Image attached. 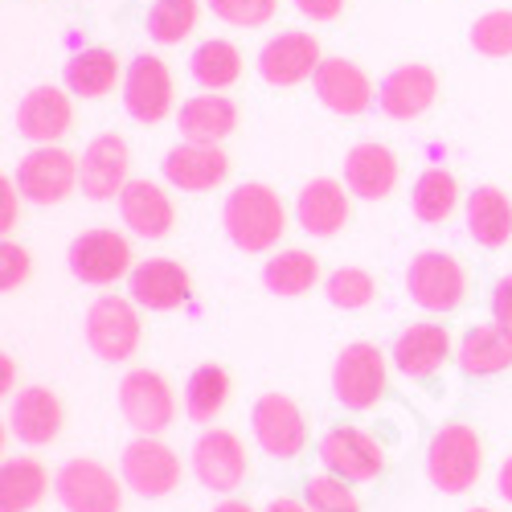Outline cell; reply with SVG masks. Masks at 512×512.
<instances>
[{"mask_svg": "<svg viewBox=\"0 0 512 512\" xmlns=\"http://www.w3.org/2000/svg\"><path fill=\"white\" fill-rule=\"evenodd\" d=\"M472 50L484 58H508L512 54V9H492L472 25Z\"/></svg>", "mask_w": 512, "mask_h": 512, "instance_id": "cell-39", "label": "cell"}, {"mask_svg": "<svg viewBox=\"0 0 512 512\" xmlns=\"http://www.w3.org/2000/svg\"><path fill=\"white\" fill-rule=\"evenodd\" d=\"M213 512H254V508H250L246 500H222V504L213 508Z\"/></svg>", "mask_w": 512, "mask_h": 512, "instance_id": "cell-48", "label": "cell"}, {"mask_svg": "<svg viewBox=\"0 0 512 512\" xmlns=\"http://www.w3.org/2000/svg\"><path fill=\"white\" fill-rule=\"evenodd\" d=\"M496 488H500V496L512 504V455L500 463V476H496Z\"/></svg>", "mask_w": 512, "mask_h": 512, "instance_id": "cell-47", "label": "cell"}, {"mask_svg": "<svg viewBox=\"0 0 512 512\" xmlns=\"http://www.w3.org/2000/svg\"><path fill=\"white\" fill-rule=\"evenodd\" d=\"M467 234L488 250H496L512 238V201L496 185H480L467 197Z\"/></svg>", "mask_w": 512, "mask_h": 512, "instance_id": "cell-29", "label": "cell"}, {"mask_svg": "<svg viewBox=\"0 0 512 512\" xmlns=\"http://www.w3.org/2000/svg\"><path fill=\"white\" fill-rule=\"evenodd\" d=\"M402 177V164L386 144H357L345 156V185L353 197L361 201H386L398 189Z\"/></svg>", "mask_w": 512, "mask_h": 512, "instance_id": "cell-23", "label": "cell"}, {"mask_svg": "<svg viewBox=\"0 0 512 512\" xmlns=\"http://www.w3.org/2000/svg\"><path fill=\"white\" fill-rule=\"evenodd\" d=\"M140 304L136 300H123V295H99L87 312V345L95 349L99 361L107 365H119L127 361L136 349H140V336H144V324H140Z\"/></svg>", "mask_w": 512, "mask_h": 512, "instance_id": "cell-4", "label": "cell"}, {"mask_svg": "<svg viewBox=\"0 0 512 512\" xmlns=\"http://www.w3.org/2000/svg\"><path fill=\"white\" fill-rule=\"evenodd\" d=\"M267 512H312V508H308V500H295V496H275V500L267 504Z\"/></svg>", "mask_w": 512, "mask_h": 512, "instance_id": "cell-46", "label": "cell"}, {"mask_svg": "<svg viewBox=\"0 0 512 512\" xmlns=\"http://www.w3.org/2000/svg\"><path fill=\"white\" fill-rule=\"evenodd\" d=\"M17 197H21V189H17L13 177L0 181V230H5V234H13V226L21 218V201Z\"/></svg>", "mask_w": 512, "mask_h": 512, "instance_id": "cell-42", "label": "cell"}, {"mask_svg": "<svg viewBox=\"0 0 512 512\" xmlns=\"http://www.w3.org/2000/svg\"><path fill=\"white\" fill-rule=\"evenodd\" d=\"M62 422H66V406L54 390L46 386H25L13 394L9 406V435H17L25 447H46L62 435Z\"/></svg>", "mask_w": 512, "mask_h": 512, "instance_id": "cell-18", "label": "cell"}, {"mask_svg": "<svg viewBox=\"0 0 512 512\" xmlns=\"http://www.w3.org/2000/svg\"><path fill=\"white\" fill-rule=\"evenodd\" d=\"M119 218L127 222L136 238H164L173 234V222H177V209H173V197H168L156 181H132L119 197Z\"/></svg>", "mask_w": 512, "mask_h": 512, "instance_id": "cell-25", "label": "cell"}, {"mask_svg": "<svg viewBox=\"0 0 512 512\" xmlns=\"http://www.w3.org/2000/svg\"><path fill=\"white\" fill-rule=\"evenodd\" d=\"M123 107L136 123L152 127L168 115L173 107V70H168L156 54H140L132 66H127L123 78Z\"/></svg>", "mask_w": 512, "mask_h": 512, "instance_id": "cell-14", "label": "cell"}, {"mask_svg": "<svg viewBox=\"0 0 512 512\" xmlns=\"http://www.w3.org/2000/svg\"><path fill=\"white\" fill-rule=\"evenodd\" d=\"M304 500H308L312 512H361V500H357L353 484H349V480H340V476H332V472H316V476H308V484H304Z\"/></svg>", "mask_w": 512, "mask_h": 512, "instance_id": "cell-38", "label": "cell"}, {"mask_svg": "<svg viewBox=\"0 0 512 512\" xmlns=\"http://www.w3.org/2000/svg\"><path fill=\"white\" fill-rule=\"evenodd\" d=\"M324 295L332 308H345V312H357V308H369L373 295H377V283L369 271L361 267H336L324 283Z\"/></svg>", "mask_w": 512, "mask_h": 512, "instance_id": "cell-37", "label": "cell"}, {"mask_svg": "<svg viewBox=\"0 0 512 512\" xmlns=\"http://www.w3.org/2000/svg\"><path fill=\"white\" fill-rule=\"evenodd\" d=\"M132 300L148 312H173V308H185L189 295H193V279L181 263L173 259H144L136 263L132 271Z\"/></svg>", "mask_w": 512, "mask_h": 512, "instance_id": "cell-21", "label": "cell"}, {"mask_svg": "<svg viewBox=\"0 0 512 512\" xmlns=\"http://www.w3.org/2000/svg\"><path fill=\"white\" fill-rule=\"evenodd\" d=\"M459 205V181L455 173H447V168H426V173L414 181L410 189V209L418 222H447L451 213Z\"/></svg>", "mask_w": 512, "mask_h": 512, "instance_id": "cell-34", "label": "cell"}, {"mask_svg": "<svg viewBox=\"0 0 512 512\" xmlns=\"http://www.w3.org/2000/svg\"><path fill=\"white\" fill-rule=\"evenodd\" d=\"M324 54H320V41L312 33L300 29H287L279 37H271L263 54H259V74L271 82V87H300L304 78H312L320 70Z\"/></svg>", "mask_w": 512, "mask_h": 512, "instance_id": "cell-15", "label": "cell"}, {"mask_svg": "<svg viewBox=\"0 0 512 512\" xmlns=\"http://www.w3.org/2000/svg\"><path fill=\"white\" fill-rule=\"evenodd\" d=\"M127 168H132V148L123 144V136H115V132L95 136L87 148H82V160H78V189H82V197H91V201H119L123 189L132 185V181H127Z\"/></svg>", "mask_w": 512, "mask_h": 512, "instance_id": "cell-13", "label": "cell"}, {"mask_svg": "<svg viewBox=\"0 0 512 512\" xmlns=\"http://www.w3.org/2000/svg\"><path fill=\"white\" fill-rule=\"evenodd\" d=\"M263 283L271 295H283V300H300L320 283V259L312 250H279L267 259L263 267Z\"/></svg>", "mask_w": 512, "mask_h": 512, "instance_id": "cell-31", "label": "cell"}, {"mask_svg": "<svg viewBox=\"0 0 512 512\" xmlns=\"http://www.w3.org/2000/svg\"><path fill=\"white\" fill-rule=\"evenodd\" d=\"M74 123V103L62 87H33L21 103H17V132L33 144H54L70 132Z\"/></svg>", "mask_w": 512, "mask_h": 512, "instance_id": "cell-22", "label": "cell"}, {"mask_svg": "<svg viewBox=\"0 0 512 512\" xmlns=\"http://www.w3.org/2000/svg\"><path fill=\"white\" fill-rule=\"evenodd\" d=\"M177 127L189 144H222L238 127V107L218 91H205V95H193L189 103H181Z\"/></svg>", "mask_w": 512, "mask_h": 512, "instance_id": "cell-27", "label": "cell"}, {"mask_svg": "<svg viewBox=\"0 0 512 512\" xmlns=\"http://www.w3.org/2000/svg\"><path fill=\"white\" fill-rule=\"evenodd\" d=\"M332 394L345 410H369L386 394V353L369 340L340 349L332 365Z\"/></svg>", "mask_w": 512, "mask_h": 512, "instance_id": "cell-5", "label": "cell"}, {"mask_svg": "<svg viewBox=\"0 0 512 512\" xmlns=\"http://www.w3.org/2000/svg\"><path fill=\"white\" fill-rule=\"evenodd\" d=\"M66 263H70V275L78 283H87V287H111L127 271H136L132 242H127V234H119V230H87V234H78L70 242Z\"/></svg>", "mask_w": 512, "mask_h": 512, "instance_id": "cell-6", "label": "cell"}, {"mask_svg": "<svg viewBox=\"0 0 512 512\" xmlns=\"http://www.w3.org/2000/svg\"><path fill=\"white\" fill-rule=\"evenodd\" d=\"M246 447L234 431H226V426H213V431H205L193 447V472L205 488L213 492H234L242 480H246Z\"/></svg>", "mask_w": 512, "mask_h": 512, "instance_id": "cell-17", "label": "cell"}, {"mask_svg": "<svg viewBox=\"0 0 512 512\" xmlns=\"http://www.w3.org/2000/svg\"><path fill=\"white\" fill-rule=\"evenodd\" d=\"M29 275H33L29 250L21 242H5V246H0V283H5V291H17L21 283H29Z\"/></svg>", "mask_w": 512, "mask_h": 512, "instance_id": "cell-41", "label": "cell"}, {"mask_svg": "<svg viewBox=\"0 0 512 512\" xmlns=\"http://www.w3.org/2000/svg\"><path fill=\"white\" fill-rule=\"evenodd\" d=\"M50 488V472L29 455L5 459L0 467V512H33L41 500H46Z\"/></svg>", "mask_w": 512, "mask_h": 512, "instance_id": "cell-30", "label": "cell"}, {"mask_svg": "<svg viewBox=\"0 0 512 512\" xmlns=\"http://www.w3.org/2000/svg\"><path fill=\"white\" fill-rule=\"evenodd\" d=\"M467 512H492V508H467Z\"/></svg>", "mask_w": 512, "mask_h": 512, "instance_id": "cell-49", "label": "cell"}, {"mask_svg": "<svg viewBox=\"0 0 512 512\" xmlns=\"http://www.w3.org/2000/svg\"><path fill=\"white\" fill-rule=\"evenodd\" d=\"M58 500L66 512H119L123 476L95 459H70L58 472Z\"/></svg>", "mask_w": 512, "mask_h": 512, "instance_id": "cell-10", "label": "cell"}, {"mask_svg": "<svg viewBox=\"0 0 512 512\" xmlns=\"http://www.w3.org/2000/svg\"><path fill=\"white\" fill-rule=\"evenodd\" d=\"M250 426L271 459H295L308 447V418L287 394H263L250 410Z\"/></svg>", "mask_w": 512, "mask_h": 512, "instance_id": "cell-12", "label": "cell"}, {"mask_svg": "<svg viewBox=\"0 0 512 512\" xmlns=\"http://www.w3.org/2000/svg\"><path fill=\"white\" fill-rule=\"evenodd\" d=\"M295 222L316 238H332L349 226V185L332 181V177H316L300 189L295 197Z\"/></svg>", "mask_w": 512, "mask_h": 512, "instance_id": "cell-24", "label": "cell"}, {"mask_svg": "<svg viewBox=\"0 0 512 512\" xmlns=\"http://www.w3.org/2000/svg\"><path fill=\"white\" fill-rule=\"evenodd\" d=\"M320 463H324V472L349 480V484H369L381 476V467H386V451H381V443L369 431H361V426H332L320 439Z\"/></svg>", "mask_w": 512, "mask_h": 512, "instance_id": "cell-11", "label": "cell"}, {"mask_svg": "<svg viewBox=\"0 0 512 512\" xmlns=\"http://www.w3.org/2000/svg\"><path fill=\"white\" fill-rule=\"evenodd\" d=\"M295 9H300L304 17H312V21H336L340 13H345V0H295Z\"/></svg>", "mask_w": 512, "mask_h": 512, "instance_id": "cell-44", "label": "cell"}, {"mask_svg": "<svg viewBox=\"0 0 512 512\" xmlns=\"http://www.w3.org/2000/svg\"><path fill=\"white\" fill-rule=\"evenodd\" d=\"M226 398H230V373L222 365H201L185 381V406H189V418H197V422L218 418Z\"/></svg>", "mask_w": 512, "mask_h": 512, "instance_id": "cell-35", "label": "cell"}, {"mask_svg": "<svg viewBox=\"0 0 512 512\" xmlns=\"http://www.w3.org/2000/svg\"><path fill=\"white\" fill-rule=\"evenodd\" d=\"M0 390H5V394H13V390H17V365H13V357H9V353L0 357Z\"/></svg>", "mask_w": 512, "mask_h": 512, "instance_id": "cell-45", "label": "cell"}, {"mask_svg": "<svg viewBox=\"0 0 512 512\" xmlns=\"http://www.w3.org/2000/svg\"><path fill=\"white\" fill-rule=\"evenodd\" d=\"M119 476H123V484L132 488L136 496L160 500L168 492H177V484H181V459H177L173 447L160 443L156 435H140V439H132L123 447Z\"/></svg>", "mask_w": 512, "mask_h": 512, "instance_id": "cell-7", "label": "cell"}, {"mask_svg": "<svg viewBox=\"0 0 512 512\" xmlns=\"http://www.w3.org/2000/svg\"><path fill=\"white\" fill-rule=\"evenodd\" d=\"M119 414L140 435H160L177 418V394L156 369H132L119 381Z\"/></svg>", "mask_w": 512, "mask_h": 512, "instance_id": "cell-9", "label": "cell"}, {"mask_svg": "<svg viewBox=\"0 0 512 512\" xmlns=\"http://www.w3.org/2000/svg\"><path fill=\"white\" fill-rule=\"evenodd\" d=\"M508 365H512V336L496 320L467 328V336L459 340V369L467 377H492L504 373Z\"/></svg>", "mask_w": 512, "mask_h": 512, "instance_id": "cell-28", "label": "cell"}, {"mask_svg": "<svg viewBox=\"0 0 512 512\" xmlns=\"http://www.w3.org/2000/svg\"><path fill=\"white\" fill-rule=\"evenodd\" d=\"M492 316H496V324L512 336V275H504V279L496 283V291H492Z\"/></svg>", "mask_w": 512, "mask_h": 512, "instance_id": "cell-43", "label": "cell"}, {"mask_svg": "<svg viewBox=\"0 0 512 512\" xmlns=\"http://www.w3.org/2000/svg\"><path fill=\"white\" fill-rule=\"evenodd\" d=\"M222 226H226V238L242 250V254H263L271 250L279 238H283V226H287V209L279 201V193L271 185H259V181H246L238 185L226 205H222Z\"/></svg>", "mask_w": 512, "mask_h": 512, "instance_id": "cell-1", "label": "cell"}, {"mask_svg": "<svg viewBox=\"0 0 512 512\" xmlns=\"http://www.w3.org/2000/svg\"><path fill=\"white\" fill-rule=\"evenodd\" d=\"M13 181H17L25 201H33V205H58V201H66L78 189V160L66 148L46 144V148L25 152L17 160Z\"/></svg>", "mask_w": 512, "mask_h": 512, "instance_id": "cell-8", "label": "cell"}, {"mask_svg": "<svg viewBox=\"0 0 512 512\" xmlns=\"http://www.w3.org/2000/svg\"><path fill=\"white\" fill-rule=\"evenodd\" d=\"M451 357V332L443 324H410L398 340H394V365L398 373L422 381V377H435Z\"/></svg>", "mask_w": 512, "mask_h": 512, "instance_id": "cell-26", "label": "cell"}, {"mask_svg": "<svg viewBox=\"0 0 512 512\" xmlns=\"http://www.w3.org/2000/svg\"><path fill=\"white\" fill-rule=\"evenodd\" d=\"M209 13L226 21V25H238V29H254V25H267L279 9V0H205Z\"/></svg>", "mask_w": 512, "mask_h": 512, "instance_id": "cell-40", "label": "cell"}, {"mask_svg": "<svg viewBox=\"0 0 512 512\" xmlns=\"http://www.w3.org/2000/svg\"><path fill=\"white\" fill-rule=\"evenodd\" d=\"M406 291L422 312H455L467 300V267L455 254L422 250L406 267Z\"/></svg>", "mask_w": 512, "mask_h": 512, "instance_id": "cell-3", "label": "cell"}, {"mask_svg": "<svg viewBox=\"0 0 512 512\" xmlns=\"http://www.w3.org/2000/svg\"><path fill=\"white\" fill-rule=\"evenodd\" d=\"M201 25V0H152L148 9V37L160 46H177Z\"/></svg>", "mask_w": 512, "mask_h": 512, "instance_id": "cell-36", "label": "cell"}, {"mask_svg": "<svg viewBox=\"0 0 512 512\" xmlns=\"http://www.w3.org/2000/svg\"><path fill=\"white\" fill-rule=\"evenodd\" d=\"M66 87L82 99H103L119 87V58L115 50L91 46V50H78L66 62Z\"/></svg>", "mask_w": 512, "mask_h": 512, "instance_id": "cell-32", "label": "cell"}, {"mask_svg": "<svg viewBox=\"0 0 512 512\" xmlns=\"http://www.w3.org/2000/svg\"><path fill=\"white\" fill-rule=\"evenodd\" d=\"M439 99V74L422 62H406L386 74V82L377 87V107L390 119H418L422 111H431Z\"/></svg>", "mask_w": 512, "mask_h": 512, "instance_id": "cell-20", "label": "cell"}, {"mask_svg": "<svg viewBox=\"0 0 512 512\" xmlns=\"http://www.w3.org/2000/svg\"><path fill=\"white\" fill-rule=\"evenodd\" d=\"M189 70H193V78L201 82V87L226 91V87H234L238 74H242V50L234 46V41H226V37H209V41H201V46L193 50Z\"/></svg>", "mask_w": 512, "mask_h": 512, "instance_id": "cell-33", "label": "cell"}, {"mask_svg": "<svg viewBox=\"0 0 512 512\" xmlns=\"http://www.w3.org/2000/svg\"><path fill=\"white\" fill-rule=\"evenodd\" d=\"M312 87H316V99L332 111V115H365L369 103H373V82L369 74L349 62V58H324L320 70L312 74Z\"/></svg>", "mask_w": 512, "mask_h": 512, "instance_id": "cell-19", "label": "cell"}, {"mask_svg": "<svg viewBox=\"0 0 512 512\" xmlns=\"http://www.w3.org/2000/svg\"><path fill=\"white\" fill-rule=\"evenodd\" d=\"M484 472V443L467 422H447L426 447V480L447 496L472 492Z\"/></svg>", "mask_w": 512, "mask_h": 512, "instance_id": "cell-2", "label": "cell"}, {"mask_svg": "<svg viewBox=\"0 0 512 512\" xmlns=\"http://www.w3.org/2000/svg\"><path fill=\"white\" fill-rule=\"evenodd\" d=\"M230 152L222 144H177V148H168L164 156V181L168 185H177L185 193H209V189H218L226 177H230Z\"/></svg>", "mask_w": 512, "mask_h": 512, "instance_id": "cell-16", "label": "cell"}]
</instances>
